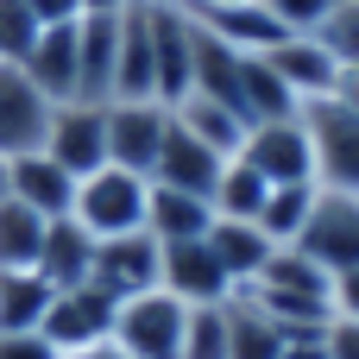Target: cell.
<instances>
[{"label":"cell","instance_id":"cell-36","mask_svg":"<svg viewBox=\"0 0 359 359\" xmlns=\"http://www.w3.org/2000/svg\"><path fill=\"white\" fill-rule=\"evenodd\" d=\"M328 309H334V316H347V322H359V265L328 278Z\"/></svg>","mask_w":359,"mask_h":359},{"label":"cell","instance_id":"cell-14","mask_svg":"<svg viewBox=\"0 0 359 359\" xmlns=\"http://www.w3.org/2000/svg\"><path fill=\"white\" fill-rule=\"evenodd\" d=\"M114 101H158V57H151V6L120 13V50H114Z\"/></svg>","mask_w":359,"mask_h":359},{"label":"cell","instance_id":"cell-18","mask_svg":"<svg viewBox=\"0 0 359 359\" xmlns=\"http://www.w3.org/2000/svg\"><path fill=\"white\" fill-rule=\"evenodd\" d=\"M202 240H208V252H215V265L227 271V284H233V290H252V284H259V271H265V265H271V252H278V246L265 240V227H259V221H208V233H202Z\"/></svg>","mask_w":359,"mask_h":359},{"label":"cell","instance_id":"cell-39","mask_svg":"<svg viewBox=\"0 0 359 359\" xmlns=\"http://www.w3.org/2000/svg\"><path fill=\"white\" fill-rule=\"evenodd\" d=\"M25 6H32L38 25H69V19H82V0H25Z\"/></svg>","mask_w":359,"mask_h":359},{"label":"cell","instance_id":"cell-16","mask_svg":"<svg viewBox=\"0 0 359 359\" xmlns=\"http://www.w3.org/2000/svg\"><path fill=\"white\" fill-rule=\"evenodd\" d=\"M265 63H271V76L297 95V107L303 101H322V95H334V76H341V63L328 57V44L322 38H278L271 50H259Z\"/></svg>","mask_w":359,"mask_h":359},{"label":"cell","instance_id":"cell-31","mask_svg":"<svg viewBox=\"0 0 359 359\" xmlns=\"http://www.w3.org/2000/svg\"><path fill=\"white\" fill-rule=\"evenodd\" d=\"M183 359H227V309H221V303H196V309H189Z\"/></svg>","mask_w":359,"mask_h":359},{"label":"cell","instance_id":"cell-27","mask_svg":"<svg viewBox=\"0 0 359 359\" xmlns=\"http://www.w3.org/2000/svg\"><path fill=\"white\" fill-rule=\"evenodd\" d=\"M265 189H271V183H265L252 164L227 158V164H221V177H215V189H208V215H215V221H259Z\"/></svg>","mask_w":359,"mask_h":359},{"label":"cell","instance_id":"cell-28","mask_svg":"<svg viewBox=\"0 0 359 359\" xmlns=\"http://www.w3.org/2000/svg\"><path fill=\"white\" fill-rule=\"evenodd\" d=\"M44 215L38 208H25V202H0V271H32L38 265V252H44Z\"/></svg>","mask_w":359,"mask_h":359},{"label":"cell","instance_id":"cell-10","mask_svg":"<svg viewBox=\"0 0 359 359\" xmlns=\"http://www.w3.org/2000/svg\"><path fill=\"white\" fill-rule=\"evenodd\" d=\"M240 164H252L265 183H316V164H309V133L303 120H259L246 126V145L233 151Z\"/></svg>","mask_w":359,"mask_h":359},{"label":"cell","instance_id":"cell-19","mask_svg":"<svg viewBox=\"0 0 359 359\" xmlns=\"http://www.w3.org/2000/svg\"><path fill=\"white\" fill-rule=\"evenodd\" d=\"M170 126L189 133L196 145H208L215 158H233V151L246 145V114L227 107V101H215V95H183V101H170Z\"/></svg>","mask_w":359,"mask_h":359},{"label":"cell","instance_id":"cell-7","mask_svg":"<svg viewBox=\"0 0 359 359\" xmlns=\"http://www.w3.org/2000/svg\"><path fill=\"white\" fill-rule=\"evenodd\" d=\"M44 151H50L69 177L101 170V164H107V101H57V107H50Z\"/></svg>","mask_w":359,"mask_h":359},{"label":"cell","instance_id":"cell-23","mask_svg":"<svg viewBox=\"0 0 359 359\" xmlns=\"http://www.w3.org/2000/svg\"><path fill=\"white\" fill-rule=\"evenodd\" d=\"M208 202L202 196H183V189H164V183H151V202H145V233L158 240V246H177V240H202L208 233Z\"/></svg>","mask_w":359,"mask_h":359},{"label":"cell","instance_id":"cell-40","mask_svg":"<svg viewBox=\"0 0 359 359\" xmlns=\"http://www.w3.org/2000/svg\"><path fill=\"white\" fill-rule=\"evenodd\" d=\"M334 101L359 114V63H341V76H334Z\"/></svg>","mask_w":359,"mask_h":359},{"label":"cell","instance_id":"cell-15","mask_svg":"<svg viewBox=\"0 0 359 359\" xmlns=\"http://www.w3.org/2000/svg\"><path fill=\"white\" fill-rule=\"evenodd\" d=\"M114 50H120V13H82L76 19V101H114Z\"/></svg>","mask_w":359,"mask_h":359},{"label":"cell","instance_id":"cell-26","mask_svg":"<svg viewBox=\"0 0 359 359\" xmlns=\"http://www.w3.org/2000/svg\"><path fill=\"white\" fill-rule=\"evenodd\" d=\"M202 25H208L221 44L246 50V57H259V50H271L278 38H290V32H284V25H278V19H271L259 0H246V6H221V13H208Z\"/></svg>","mask_w":359,"mask_h":359},{"label":"cell","instance_id":"cell-41","mask_svg":"<svg viewBox=\"0 0 359 359\" xmlns=\"http://www.w3.org/2000/svg\"><path fill=\"white\" fill-rule=\"evenodd\" d=\"M183 13H196V19H208V13H221V6H246V0H177Z\"/></svg>","mask_w":359,"mask_h":359},{"label":"cell","instance_id":"cell-6","mask_svg":"<svg viewBox=\"0 0 359 359\" xmlns=\"http://www.w3.org/2000/svg\"><path fill=\"white\" fill-rule=\"evenodd\" d=\"M164 139H170V107L164 101H107V164L151 177Z\"/></svg>","mask_w":359,"mask_h":359},{"label":"cell","instance_id":"cell-35","mask_svg":"<svg viewBox=\"0 0 359 359\" xmlns=\"http://www.w3.org/2000/svg\"><path fill=\"white\" fill-rule=\"evenodd\" d=\"M322 347H328V359H359V322L328 316V322H322Z\"/></svg>","mask_w":359,"mask_h":359},{"label":"cell","instance_id":"cell-44","mask_svg":"<svg viewBox=\"0 0 359 359\" xmlns=\"http://www.w3.org/2000/svg\"><path fill=\"white\" fill-rule=\"evenodd\" d=\"M6 196H13V189H6V158H0V202H6Z\"/></svg>","mask_w":359,"mask_h":359},{"label":"cell","instance_id":"cell-37","mask_svg":"<svg viewBox=\"0 0 359 359\" xmlns=\"http://www.w3.org/2000/svg\"><path fill=\"white\" fill-rule=\"evenodd\" d=\"M0 359H57L44 334H0Z\"/></svg>","mask_w":359,"mask_h":359},{"label":"cell","instance_id":"cell-9","mask_svg":"<svg viewBox=\"0 0 359 359\" xmlns=\"http://www.w3.org/2000/svg\"><path fill=\"white\" fill-rule=\"evenodd\" d=\"M114 297L107 290H95V284H76V290H57L50 297V316H44V341L57 347V359L63 353H82V347H101L107 334H114Z\"/></svg>","mask_w":359,"mask_h":359},{"label":"cell","instance_id":"cell-22","mask_svg":"<svg viewBox=\"0 0 359 359\" xmlns=\"http://www.w3.org/2000/svg\"><path fill=\"white\" fill-rule=\"evenodd\" d=\"M25 76H32L50 101H76V19L38 32V44H32V57H25Z\"/></svg>","mask_w":359,"mask_h":359},{"label":"cell","instance_id":"cell-13","mask_svg":"<svg viewBox=\"0 0 359 359\" xmlns=\"http://www.w3.org/2000/svg\"><path fill=\"white\" fill-rule=\"evenodd\" d=\"M158 290H170L177 303H227L233 297V284H227V271L215 265V252H208V240H177V246H158Z\"/></svg>","mask_w":359,"mask_h":359},{"label":"cell","instance_id":"cell-30","mask_svg":"<svg viewBox=\"0 0 359 359\" xmlns=\"http://www.w3.org/2000/svg\"><path fill=\"white\" fill-rule=\"evenodd\" d=\"M309 208H316V183H271V189H265V208H259L265 240H271V246H290V240L303 233Z\"/></svg>","mask_w":359,"mask_h":359},{"label":"cell","instance_id":"cell-12","mask_svg":"<svg viewBox=\"0 0 359 359\" xmlns=\"http://www.w3.org/2000/svg\"><path fill=\"white\" fill-rule=\"evenodd\" d=\"M151 57H158V101L164 107L183 101L196 82V19L177 0L151 6Z\"/></svg>","mask_w":359,"mask_h":359},{"label":"cell","instance_id":"cell-1","mask_svg":"<svg viewBox=\"0 0 359 359\" xmlns=\"http://www.w3.org/2000/svg\"><path fill=\"white\" fill-rule=\"evenodd\" d=\"M284 334H297V328H322L334 309H328V271L322 265H309L297 246H278L271 252V265L259 271V284L246 290Z\"/></svg>","mask_w":359,"mask_h":359},{"label":"cell","instance_id":"cell-43","mask_svg":"<svg viewBox=\"0 0 359 359\" xmlns=\"http://www.w3.org/2000/svg\"><path fill=\"white\" fill-rule=\"evenodd\" d=\"M133 0H82V13H126Z\"/></svg>","mask_w":359,"mask_h":359},{"label":"cell","instance_id":"cell-45","mask_svg":"<svg viewBox=\"0 0 359 359\" xmlns=\"http://www.w3.org/2000/svg\"><path fill=\"white\" fill-rule=\"evenodd\" d=\"M139 6H164V0H139Z\"/></svg>","mask_w":359,"mask_h":359},{"label":"cell","instance_id":"cell-42","mask_svg":"<svg viewBox=\"0 0 359 359\" xmlns=\"http://www.w3.org/2000/svg\"><path fill=\"white\" fill-rule=\"evenodd\" d=\"M63 359H126L114 341H101V347H82V353H63Z\"/></svg>","mask_w":359,"mask_h":359},{"label":"cell","instance_id":"cell-17","mask_svg":"<svg viewBox=\"0 0 359 359\" xmlns=\"http://www.w3.org/2000/svg\"><path fill=\"white\" fill-rule=\"evenodd\" d=\"M6 189H13V202L38 208L44 221H63L69 202H76V177H69L50 151H19V158H6Z\"/></svg>","mask_w":359,"mask_h":359},{"label":"cell","instance_id":"cell-38","mask_svg":"<svg viewBox=\"0 0 359 359\" xmlns=\"http://www.w3.org/2000/svg\"><path fill=\"white\" fill-rule=\"evenodd\" d=\"M278 359H328L322 328H297V334H284V353H278Z\"/></svg>","mask_w":359,"mask_h":359},{"label":"cell","instance_id":"cell-2","mask_svg":"<svg viewBox=\"0 0 359 359\" xmlns=\"http://www.w3.org/2000/svg\"><path fill=\"white\" fill-rule=\"evenodd\" d=\"M145 202H151V177L101 164L88 177H76V202L69 221L88 227L95 240H120V233H145Z\"/></svg>","mask_w":359,"mask_h":359},{"label":"cell","instance_id":"cell-4","mask_svg":"<svg viewBox=\"0 0 359 359\" xmlns=\"http://www.w3.org/2000/svg\"><path fill=\"white\" fill-rule=\"evenodd\" d=\"M183 328H189V303H177L170 290H145L114 309L107 341L126 359H183Z\"/></svg>","mask_w":359,"mask_h":359},{"label":"cell","instance_id":"cell-5","mask_svg":"<svg viewBox=\"0 0 359 359\" xmlns=\"http://www.w3.org/2000/svg\"><path fill=\"white\" fill-rule=\"evenodd\" d=\"M309 265H322L328 278L334 271H353L359 265V196H341V189H316V208L303 221V233L290 240Z\"/></svg>","mask_w":359,"mask_h":359},{"label":"cell","instance_id":"cell-11","mask_svg":"<svg viewBox=\"0 0 359 359\" xmlns=\"http://www.w3.org/2000/svg\"><path fill=\"white\" fill-rule=\"evenodd\" d=\"M95 290H107L114 303L158 290V240L151 233H120V240H95Z\"/></svg>","mask_w":359,"mask_h":359},{"label":"cell","instance_id":"cell-29","mask_svg":"<svg viewBox=\"0 0 359 359\" xmlns=\"http://www.w3.org/2000/svg\"><path fill=\"white\" fill-rule=\"evenodd\" d=\"M240 114H246V126H259V120H290V114H297V95L271 76L265 57H246V63H240Z\"/></svg>","mask_w":359,"mask_h":359},{"label":"cell","instance_id":"cell-25","mask_svg":"<svg viewBox=\"0 0 359 359\" xmlns=\"http://www.w3.org/2000/svg\"><path fill=\"white\" fill-rule=\"evenodd\" d=\"M50 284L38 271H0V334H38L50 316Z\"/></svg>","mask_w":359,"mask_h":359},{"label":"cell","instance_id":"cell-3","mask_svg":"<svg viewBox=\"0 0 359 359\" xmlns=\"http://www.w3.org/2000/svg\"><path fill=\"white\" fill-rule=\"evenodd\" d=\"M297 120H303V133H309L316 189L359 196V114H353V107H341L334 95H322V101H303Z\"/></svg>","mask_w":359,"mask_h":359},{"label":"cell","instance_id":"cell-20","mask_svg":"<svg viewBox=\"0 0 359 359\" xmlns=\"http://www.w3.org/2000/svg\"><path fill=\"white\" fill-rule=\"evenodd\" d=\"M32 271H38L50 290H76V284H88V271H95V233L76 227L69 215L50 221V227H44V252H38Z\"/></svg>","mask_w":359,"mask_h":359},{"label":"cell","instance_id":"cell-21","mask_svg":"<svg viewBox=\"0 0 359 359\" xmlns=\"http://www.w3.org/2000/svg\"><path fill=\"white\" fill-rule=\"evenodd\" d=\"M221 164H227V158H215L208 145H196L189 133H177V126H170V139H164V151H158V164H151V183H164V189H183V196H202V202H208V189H215Z\"/></svg>","mask_w":359,"mask_h":359},{"label":"cell","instance_id":"cell-8","mask_svg":"<svg viewBox=\"0 0 359 359\" xmlns=\"http://www.w3.org/2000/svg\"><path fill=\"white\" fill-rule=\"evenodd\" d=\"M50 107H57V101L25 76V63H0V158L44 151Z\"/></svg>","mask_w":359,"mask_h":359},{"label":"cell","instance_id":"cell-32","mask_svg":"<svg viewBox=\"0 0 359 359\" xmlns=\"http://www.w3.org/2000/svg\"><path fill=\"white\" fill-rule=\"evenodd\" d=\"M38 19H32V6L25 0H0V63H25L32 57V44H38Z\"/></svg>","mask_w":359,"mask_h":359},{"label":"cell","instance_id":"cell-33","mask_svg":"<svg viewBox=\"0 0 359 359\" xmlns=\"http://www.w3.org/2000/svg\"><path fill=\"white\" fill-rule=\"evenodd\" d=\"M309 38H322L334 63H359V0H334V13H328Z\"/></svg>","mask_w":359,"mask_h":359},{"label":"cell","instance_id":"cell-34","mask_svg":"<svg viewBox=\"0 0 359 359\" xmlns=\"http://www.w3.org/2000/svg\"><path fill=\"white\" fill-rule=\"evenodd\" d=\"M259 6H265V13L290 32V38H309V32L334 13V0H259Z\"/></svg>","mask_w":359,"mask_h":359},{"label":"cell","instance_id":"cell-24","mask_svg":"<svg viewBox=\"0 0 359 359\" xmlns=\"http://www.w3.org/2000/svg\"><path fill=\"white\" fill-rule=\"evenodd\" d=\"M221 309H227V359H278L284 353V328L246 290H233Z\"/></svg>","mask_w":359,"mask_h":359}]
</instances>
